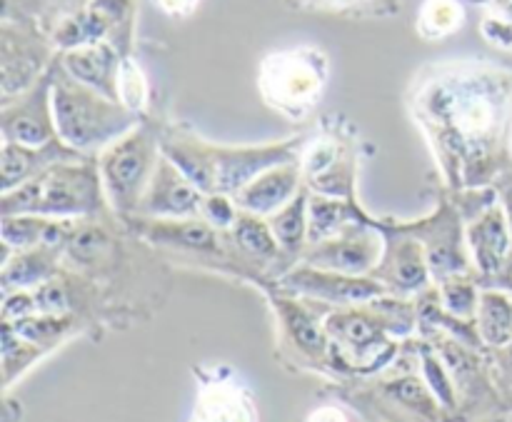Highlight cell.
I'll return each mask as SVG.
<instances>
[{
	"mask_svg": "<svg viewBox=\"0 0 512 422\" xmlns=\"http://www.w3.org/2000/svg\"><path fill=\"white\" fill-rule=\"evenodd\" d=\"M63 140H53L40 148H25L18 143H3V190L18 188L25 180L35 178L45 168L55 163H68L75 160V150L68 145H60Z\"/></svg>",
	"mask_w": 512,
	"mask_h": 422,
	"instance_id": "13",
	"label": "cell"
},
{
	"mask_svg": "<svg viewBox=\"0 0 512 422\" xmlns=\"http://www.w3.org/2000/svg\"><path fill=\"white\" fill-rule=\"evenodd\" d=\"M55 140L53 125L40 105H20L8 110L3 120V143H18L25 148H40Z\"/></svg>",
	"mask_w": 512,
	"mask_h": 422,
	"instance_id": "17",
	"label": "cell"
},
{
	"mask_svg": "<svg viewBox=\"0 0 512 422\" xmlns=\"http://www.w3.org/2000/svg\"><path fill=\"white\" fill-rule=\"evenodd\" d=\"M118 98L123 100V105L128 110L145 108L148 85H145L143 70H140L133 60H125L118 68Z\"/></svg>",
	"mask_w": 512,
	"mask_h": 422,
	"instance_id": "25",
	"label": "cell"
},
{
	"mask_svg": "<svg viewBox=\"0 0 512 422\" xmlns=\"http://www.w3.org/2000/svg\"><path fill=\"white\" fill-rule=\"evenodd\" d=\"M103 248H105V238L103 233L95 228H75L68 240L70 255H73L75 260H83V263L98 258V255L103 253Z\"/></svg>",
	"mask_w": 512,
	"mask_h": 422,
	"instance_id": "28",
	"label": "cell"
},
{
	"mask_svg": "<svg viewBox=\"0 0 512 422\" xmlns=\"http://www.w3.org/2000/svg\"><path fill=\"white\" fill-rule=\"evenodd\" d=\"M443 300H445V308L455 315H470L475 308H478V293L470 283L460 280L458 275L448 278L443 283Z\"/></svg>",
	"mask_w": 512,
	"mask_h": 422,
	"instance_id": "27",
	"label": "cell"
},
{
	"mask_svg": "<svg viewBox=\"0 0 512 422\" xmlns=\"http://www.w3.org/2000/svg\"><path fill=\"white\" fill-rule=\"evenodd\" d=\"M500 203H503L505 215H508V223H510V230H512V178L505 180L503 188H500Z\"/></svg>",
	"mask_w": 512,
	"mask_h": 422,
	"instance_id": "35",
	"label": "cell"
},
{
	"mask_svg": "<svg viewBox=\"0 0 512 422\" xmlns=\"http://www.w3.org/2000/svg\"><path fill=\"white\" fill-rule=\"evenodd\" d=\"M310 422H345V418L338 413V410L325 408V410H318V413L310 418Z\"/></svg>",
	"mask_w": 512,
	"mask_h": 422,
	"instance_id": "37",
	"label": "cell"
},
{
	"mask_svg": "<svg viewBox=\"0 0 512 422\" xmlns=\"http://www.w3.org/2000/svg\"><path fill=\"white\" fill-rule=\"evenodd\" d=\"M50 270H53V248L40 245L38 250H28V253L18 255V258L5 268L3 278L8 285L10 283L30 285L48 278Z\"/></svg>",
	"mask_w": 512,
	"mask_h": 422,
	"instance_id": "23",
	"label": "cell"
},
{
	"mask_svg": "<svg viewBox=\"0 0 512 422\" xmlns=\"http://www.w3.org/2000/svg\"><path fill=\"white\" fill-rule=\"evenodd\" d=\"M405 228L423 243L430 270L438 278L448 280L468 268V253H465L463 245V225H460V218L450 205L440 208L433 218L423 220V223L405 225Z\"/></svg>",
	"mask_w": 512,
	"mask_h": 422,
	"instance_id": "8",
	"label": "cell"
},
{
	"mask_svg": "<svg viewBox=\"0 0 512 422\" xmlns=\"http://www.w3.org/2000/svg\"><path fill=\"white\" fill-rule=\"evenodd\" d=\"M290 285L300 288L303 293L320 295V298L335 300V303H350V300H365L373 298L380 293V288L370 280H360L358 275H343V273H330V270L310 268V270H298L295 275H290Z\"/></svg>",
	"mask_w": 512,
	"mask_h": 422,
	"instance_id": "15",
	"label": "cell"
},
{
	"mask_svg": "<svg viewBox=\"0 0 512 422\" xmlns=\"http://www.w3.org/2000/svg\"><path fill=\"white\" fill-rule=\"evenodd\" d=\"M158 160V145L143 130L125 133L108 145L100 155L98 170L110 205L120 213L138 210Z\"/></svg>",
	"mask_w": 512,
	"mask_h": 422,
	"instance_id": "6",
	"label": "cell"
},
{
	"mask_svg": "<svg viewBox=\"0 0 512 422\" xmlns=\"http://www.w3.org/2000/svg\"><path fill=\"white\" fill-rule=\"evenodd\" d=\"M385 235V253L383 260L378 263L380 275L383 280H388L390 285L400 290H418L428 283L430 265L428 255H425L423 243L410 233L408 228H383Z\"/></svg>",
	"mask_w": 512,
	"mask_h": 422,
	"instance_id": "10",
	"label": "cell"
},
{
	"mask_svg": "<svg viewBox=\"0 0 512 422\" xmlns=\"http://www.w3.org/2000/svg\"><path fill=\"white\" fill-rule=\"evenodd\" d=\"M230 238H233V243L238 245L245 255H250V258L270 260L280 253V245L278 240H275L273 228H270V223H263L260 215L243 213V210H240L238 220H235V225L230 228Z\"/></svg>",
	"mask_w": 512,
	"mask_h": 422,
	"instance_id": "20",
	"label": "cell"
},
{
	"mask_svg": "<svg viewBox=\"0 0 512 422\" xmlns=\"http://www.w3.org/2000/svg\"><path fill=\"white\" fill-rule=\"evenodd\" d=\"M398 398L415 405V408H425V405H428V395H425V390L420 388V383H415V380H403V383L398 385Z\"/></svg>",
	"mask_w": 512,
	"mask_h": 422,
	"instance_id": "32",
	"label": "cell"
},
{
	"mask_svg": "<svg viewBox=\"0 0 512 422\" xmlns=\"http://www.w3.org/2000/svg\"><path fill=\"white\" fill-rule=\"evenodd\" d=\"M413 110L455 188H483L500 173L512 128L510 75L453 65L420 85Z\"/></svg>",
	"mask_w": 512,
	"mask_h": 422,
	"instance_id": "1",
	"label": "cell"
},
{
	"mask_svg": "<svg viewBox=\"0 0 512 422\" xmlns=\"http://www.w3.org/2000/svg\"><path fill=\"white\" fill-rule=\"evenodd\" d=\"M325 85V60L315 50H290L265 58L260 93L270 108L288 118H303L318 103Z\"/></svg>",
	"mask_w": 512,
	"mask_h": 422,
	"instance_id": "5",
	"label": "cell"
},
{
	"mask_svg": "<svg viewBox=\"0 0 512 422\" xmlns=\"http://www.w3.org/2000/svg\"><path fill=\"white\" fill-rule=\"evenodd\" d=\"M425 370H428L430 380H433V388L438 390V395L443 393L445 403H450V388H448V383H445V375L440 373V368H438V365H435L433 360L428 358V363H425Z\"/></svg>",
	"mask_w": 512,
	"mask_h": 422,
	"instance_id": "34",
	"label": "cell"
},
{
	"mask_svg": "<svg viewBox=\"0 0 512 422\" xmlns=\"http://www.w3.org/2000/svg\"><path fill=\"white\" fill-rule=\"evenodd\" d=\"M300 178H303V168H300L298 160H290V163L275 165V168L265 170L250 185H245L238 195H235V205H238L243 213L253 215H270L275 210L285 208L290 200L298 195Z\"/></svg>",
	"mask_w": 512,
	"mask_h": 422,
	"instance_id": "11",
	"label": "cell"
},
{
	"mask_svg": "<svg viewBox=\"0 0 512 422\" xmlns=\"http://www.w3.org/2000/svg\"><path fill=\"white\" fill-rule=\"evenodd\" d=\"M65 323L63 320H53V318H43V320H20L18 323V335L23 338L33 340V343H40V340H53L63 333Z\"/></svg>",
	"mask_w": 512,
	"mask_h": 422,
	"instance_id": "29",
	"label": "cell"
},
{
	"mask_svg": "<svg viewBox=\"0 0 512 422\" xmlns=\"http://www.w3.org/2000/svg\"><path fill=\"white\" fill-rule=\"evenodd\" d=\"M200 215L208 225H213L215 230H228L233 228L235 220H238L240 208L235 205V200H230V195L213 193L205 195L203 205H200Z\"/></svg>",
	"mask_w": 512,
	"mask_h": 422,
	"instance_id": "26",
	"label": "cell"
},
{
	"mask_svg": "<svg viewBox=\"0 0 512 422\" xmlns=\"http://www.w3.org/2000/svg\"><path fill=\"white\" fill-rule=\"evenodd\" d=\"M288 320H290V325H293L295 338L300 340V345H303V348L313 350V353L323 350V340H320V333L313 328V323H310V320L305 318L303 313L293 310V313L288 315Z\"/></svg>",
	"mask_w": 512,
	"mask_h": 422,
	"instance_id": "30",
	"label": "cell"
},
{
	"mask_svg": "<svg viewBox=\"0 0 512 422\" xmlns=\"http://www.w3.org/2000/svg\"><path fill=\"white\" fill-rule=\"evenodd\" d=\"M340 333H343V338L350 340V343H368V340L373 338V328H370L368 320L363 318H343Z\"/></svg>",
	"mask_w": 512,
	"mask_h": 422,
	"instance_id": "31",
	"label": "cell"
},
{
	"mask_svg": "<svg viewBox=\"0 0 512 422\" xmlns=\"http://www.w3.org/2000/svg\"><path fill=\"white\" fill-rule=\"evenodd\" d=\"M195 422H253V415H250L248 403L240 398V393L215 388L205 393Z\"/></svg>",
	"mask_w": 512,
	"mask_h": 422,
	"instance_id": "21",
	"label": "cell"
},
{
	"mask_svg": "<svg viewBox=\"0 0 512 422\" xmlns=\"http://www.w3.org/2000/svg\"><path fill=\"white\" fill-rule=\"evenodd\" d=\"M495 280H498L500 288L512 290V253L508 255V260H505L503 268H500L498 273H495Z\"/></svg>",
	"mask_w": 512,
	"mask_h": 422,
	"instance_id": "36",
	"label": "cell"
},
{
	"mask_svg": "<svg viewBox=\"0 0 512 422\" xmlns=\"http://www.w3.org/2000/svg\"><path fill=\"white\" fill-rule=\"evenodd\" d=\"M103 180L93 165L75 160L55 163L3 193V215H43V218H80L98 213L103 205Z\"/></svg>",
	"mask_w": 512,
	"mask_h": 422,
	"instance_id": "3",
	"label": "cell"
},
{
	"mask_svg": "<svg viewBox=\"0 0 512 422\" xmlns=\"http://www.w3.org/2000/svg\"><path fill=\"white\" fill-rule=\"evenodd\" d=\"M203 198L205 195L185 178L183 170L163 155L155 165V173L138 210L153 218H193V215H200Z\"/></svg>",
	"mask_w": 512,
	"mask_h": 422,
	"instance_id": "9",
	"label": "cell"
},
{
	"mask_svg": "<svg viewBox=\"0 0 512 422\" xmlns=\"http://www.w3.org/2000/svg\"><path fill=\"white\" fill-rule=\"evenodd\" d=\"M468 243L483 273L495 275L503 268L512 253V230L503 203H493L488 210L475 215L468 228Z\"/></svg>",
	"mask_w": 512,
	"mask_h": 422,
	"instance_id": "12",
	"label": "cell"
},
{
	"mask_svg": "<svg viewBox=\"0 0 512 422\" xmlns=\"http://www.w3.org/2000/svg\"><path fill=\"white\" fill-rule=\"evenodd\" d=\"M55 130L58 140L73 150L108 148L133 125V115L120 105L105 103L103 98L78 85H58L53 100Z\"/></svg>",
	"mask_w": 512,
	"mask_h": 422,
	"instance_id": "4",
	"label": "cell"
},
{
	"mask_svg": "<svg viewBox=\"0 0 512 422\" xmlns=\"http://www.w3.org/2000/svg\"><path fill=\"white\" fill-rule=\"evenodd\" d=\"M510 3H512V0H510Z\"/></svg>",
	"mask_w": 512,
	"mask_h": 422,
	"instance_id": "38",
	"label": "cell"
},
{
	"mask_svg": "<svg viewBox=\"0 0 512 422\" xmlns=\"http://www.w3.org/2000/svg\"><path fill=\"white\" fill-rule=\"evenodd\" d=\"M465 13L458 0H425L420 10V30L428 38H443L463 25Z\"/></svg>",
	"mask_w": 512,
	"mask_h": 422,
	"instance_id": "22",
	"label": "cell"
},
{
	"mask_svg": "<svg viewBox=\"0 0 512 422\" xmlns=\"http://www.w3.org/2000/svg\"><path fill=\"white\" fill-rule=\"evenodd\" d=\"M385 253V235L380 225L368 220H355L348 228L340 230L335 238L323 240L318 245H310V253L305 255V263L310 268L330 270V273L343 275H363L368 270L378 268Z\"/></svg>",
	"mask_w": 512,
	"mask_h": 422,
	"instance_id": "7",
	"label": "cell"
},
{
	"mask_svg": "<svg viewBox=\"0 0 512 422\" xmlns=\"http://www.w3.org/2000/svg\"><path fill=\"white\" fill-rule=\"evenodd\" d=\"M143 235L155 243L173 245V248L198 250V253H218L220 238L213 225L205 220L190 218H158V220H140Z\"/></svg>",
	"mask_w": 512,
	"mask_h": 422,
	"instance_id": "14",
	"label": "cell"
},
{
	"mask_svg": "<svg viewBox=\"0 0 512 422\" xmlns=\"http://www.w3.org/2000/svg\"><path fill=\"white\" fill-rule=\"evenodd\" d=\"M355 220H365L355 205L343 203V198H330V195L320 193L313 195L308 200V245L335 238Z\"/></svg>",
	"mask_w": 512,
	"mask_h": 422,
	"instance_id": "16",
	"label": "cell"
},
{
	"mask_svg": "<svg viewBox=\"0 0 512 422\" xmlns=\"http://www.w3.org/2000/svg\"><path fill=\"white\" fill-rule=\"evenodd\" d=\"M478 323L480 335L485 343L495 345V348H505L512 343V300L505 293H490L480 295L478 303Z\"/></svg>",
	"mask_w": 512,
	"mask_h": 422,
	"instance_id": "18",
	"label": "cell"
},
{
	"mask_svg": "<svg viewBox=\"0 0 512 422\" xmlns=\"http://www.w3.org/2000/svg\"><path fill=\"white\" fill-rule=\"evenodd\" d=\"M160 148H163L165 158L178 165L200 193H223L233 195V198L265 170L298 160V140L263 145V148L260 145L223 148V145L173 135V138H165Z\"/></svg>",
	"mask_w": 512,
	"mask_h": 422,
	"instance_id": "2",
	"label": "cell"
},
{
	"mask_svg": "<svg viewBox=\"0 0 512 422\" xmlns=\"http://www.w3.org/2000/svg\"><path fill=\"white\" fill-rule=\"evenodd\" d=\"M70 70L78 75L83 83H90L93 88L108 90V75H110V55L105 50H83V53L70 55Z\"/></svg>",
	"mask_w": 512,
	"mask_h": 422,
	"instance_id": "24",
	"label": "cell"
},
{
	"mask_svg": "<svg viewBox=\"0 0 512 422\" xmlns=\"http://www.w3.org/2000/svg\"><path fill=\"white\" fill-rule=\"evenodd\" d=\"M160 10H165L168 15H188L193 13L198 0H155Z\"/></svg>",
	"mask_w": 512,
	"mask_h": 422,
	"instance_id": "33",
	"label": "cell"
},
{
	"mask_svg": "<svg viewBox=\"0 0 512 422\" xmlns=\"http://www.w3.org/2000/svg\"><path fill=\"white\" fill-rule=\"evenodd\" d=\"M308 195L298 193L285 208L270 218L275 240L285 253H298L308 243Z\"/></svg>",
	"mask_w": 512,
	"mask_h": 422,
	"instance_id": "19",
	"label": "cell"
}]
</instances>
